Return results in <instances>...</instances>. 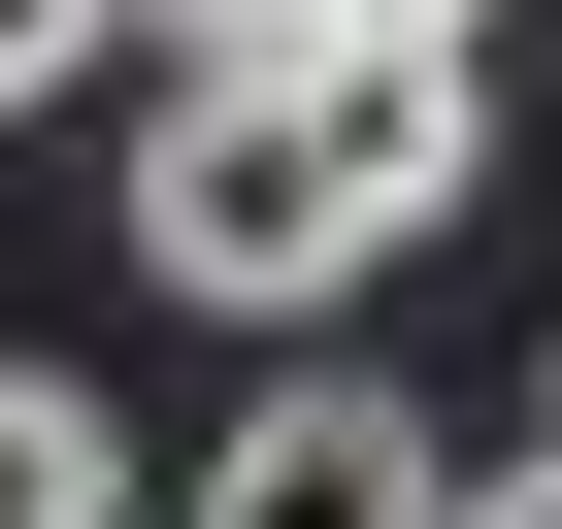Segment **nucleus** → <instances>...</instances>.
<instances>
[{"instance_id": "f257e3e1", "label": "nucleus", "mask_w": 562, "mask_h": 529, "mask_svg": "<svg viewBox=\"0 0 562 529\" xmlns=\"http://www.w3.org/2000/svg\"><path fill=\"white\" fill-rule=\"evenodd\" d=\"M463 166H496L463 67H232V100H133V264L232 299V331H299L397 232H463Z\"/></svg>"}, {"instance_id": "f03ea898", "label": "nucleus", "mask_w": 562, "mask_h": 529, "mask_svg": "<svg viewBox=\"0 0 562 529\" xmlns=\"http://www.w3.org/2000/svg\"><path fill=\"white\" fill-rule=\"evenodd\" d=\"M199 529H463V496H430V430H397L364 364H299V397L199 463Z\"/></svg>"}, {"instance_id": "7ed1b4c3", "label": "nucleus", "mask_w": 562, "mask_h": 529, "mask_svg": "<svg viewBox=\"0 0 562 529\" xmlns=\"http://www.w3.org/2000/svg\"><path fill=\"white\" fill-rule=\"evenodd\" d=\"M0 529H133V430H100V364H0Z\"/></svg>"}, {"instance_id": "20e7f679", "label": "nucleus", "mask_w": 562, "mask_h": 529, "mask_svg": "<svg viewBox=\"0 0 562 529\" xmlns=\"http://www.w3.org/2000/svg\"><path fill=\"white\" fill-rule=\"evenodd\" d=\"M133 34H166V67L232 100V67H331V0H133Z\"/></svg>"}, {"instance_id": "39448f33", "label": "nucleus", "mask_w": 562, "mask_h": 529, "mask_svg": "<svg viewBox=\"0 0 562 529\" xmlns=\"http://www.w3.org/2000/svg\"><path fill=\"white\" fill-rule=\"evenodd\" d=\"M100 34H133V0H0V100H67V67H100Z\"/></svg>"}, {"instance_id": "423d86ee", "label": "nucleus", "mask_w": 562, "mask_h": 529, "mask_svg": "<svg viewBox=\"0 0 562 529\" xmlns=\"http://www.w3.org/2000/svg\"><path fill=\"white\" fill-rule=\"evenodd\" d=\"M463 34H496V0H331V67H463Z\"/></svg>"}, {"instance_id": "0eeeda50", "label": "nucleus", "mask_w": 562, "mask_h": 529, "mask_svg": "<svg viewBox=\"0 0 562 529\" xmlns=\"http://www.w3.org/2000/svg\"><path fill=\"white\" fill-rule=\"evenodd\" d=\"M463 529H562V463H529V496H463Z\"/></svg>"}]
</instances>
